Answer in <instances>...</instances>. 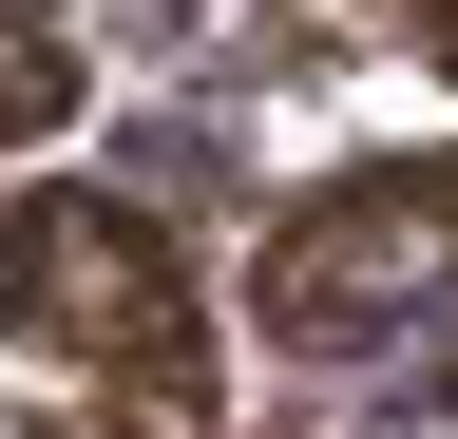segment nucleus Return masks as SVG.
<instances>
[{
    "mask_svg": "<svg viewBox=\"0 0 458 439\" xmlns=\"http://www.w3.org/2000/svg\"><path fill=\"white\" fill-rule=\"evenodd\" d=\"M420 58H439V77H458V0H420Z\"/></svg>",
    "mask_w": 458,
    "mask_h": 439,
    "instance_id": "obj_5",
    "label": "nucleus"
},
{
    "mask_svg": "<svg viewBox=\"0 0 458 439\" xmlns=\"http://www.w3.org/2000/svg\"><path fill=\"white\" fill-rule=\"evenodd\" d=\"M0 344L96 382H210V306L134 191H0Z\"/></svg>",
    "mask_w": 458,
    "mask_h": 439,
    "instance_id": "obj_1",
    "label": "nucleus"
},
{
    "mask_svg": "<svg viewBox=\"0 0 458 439\" xmlns=\"http://www.w3.org/2000/svg\"><path fill=\"white\" fill-rule=\"evenodd\" d=\"M210 420H229V382H134V401L77 420V439H210Z\"/></svg>",
    "mask_w": 458,
    "mask_h": 439,
    "instance_id": "obj_4",
    "label": "nucleus"
},
{
    "mask_svg": "<svg viewBox=\"0 0 458 439\" xmlns=\"http://www.w3.org/2000/svg\"><path fill=\"white\" fill-rule=\"evenodd\" d=\"M77 96H96V58L38 20V0H0V153H38L57 115H77Z\"/></svg>",
    "mask_w": 458,
    "mask_h": 439,
    "instance_id": "obj_3",
    "label": "nucleus"
},
{
    "mask_svg": "<svg viewBox=\"0 0 458 439\" xmlns=\"http://www.w3.org/2000/svg\"><path fill=\"white\" fill-rule=\"evenodd\" d=\"M249 306H267L286 363H344V344L439 325V306H458V153H363V173H325V191L267 230Z\"/></svg>",
    "mask_w": 458,
    "mask_h": 439,
    "instance_id": "obj_2",
    "label": "nucleus"
}]
</instances>
